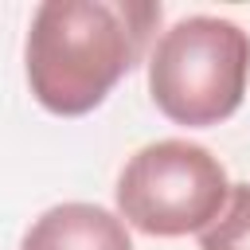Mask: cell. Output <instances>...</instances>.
Wrapping results in <instances>:
<instances>
[{"label":"cell","mask_w":250,"mask_h":250,"mask_svg":"<svg viewBox=\"0 0 250 250\" xmlns=\"http://www.w3.org/2000/svg\"><path fill=\"white\" fill-rule=\"evenodd\" d=\"M160 4L145 0H43L31 16L23 62L35 102L82 117L141 62Z\"/></svg>","instance_id":"1"},{"label":"cell","mask_w":250,"mask_h":250,"mask_svg":"<svg viewBox=\"0 0 250 250\" xmlns=\"http://www.w3.org/2000/svg\"><path fill=\"white\" fill-rule=\"evenodd\" d=\"M250 35L219 16L172 23L148 55V94L156 109L188 129L227 121L246 94Z\"/></svg>","instance_id":"2"},{"label":"cell","mask_w":250,"mask_h":250,"mask_svg":"<svg viewBox=\"0 0 250 250\" xmlns=\"http://www.w3.org/2000/svg\"><path fill=\"white\" fill-rule=\"evenodd\" d=\"M230 180L219 156L191 141H152L117 176V219L152 238L203 230L227 203Z\"/></svg>","instance_id":"3"},{"label":"cell","mask_w":250,"mask_h":250,"mask_svg":"<svg viewBox=\"0 0 250 250\" xmlns=\"http://www.w3.org/2000/svg\"><path fill=\"white\" fill-rule=\"evenodd\" d=\"M20 250H133V238L98 203H59L27 227Z\"/></svg>","instance_id":"4"},{"label":"cell","mask_w":250,"mask_h":250,"mask_svg":"<svg viewBox=\"0 0 250 250\" xmlns=\"http://www.w3.org/2000/svg\"><path fill=\"white\" fill-rule=\"evenodd\" d=\"M199 250H250V184H230L223 211L199 230Z\"/></svg>","instance_id":"5"}]
</instances>
